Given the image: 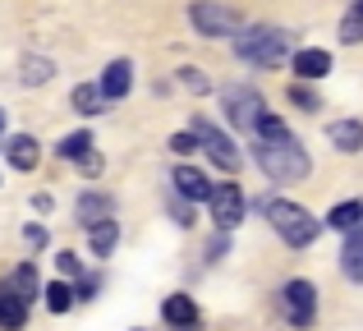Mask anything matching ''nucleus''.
<instances>
[{
	"label": "nucleus",
	"instance_id": "obj_24",
	"mask_svg": "<svg viewBox=\"0 0 363 331\" xmlns=\"http://www.w3.org/2000/svg\"><path fill=\"white\" fill-rule=\"evenodd\" d=\"M42 295H46V308H51V313H65V308L74 304V286H65V276L55 281V286H46Z\"/></svg>",
	"mask_w": 363,
	"mask_h": 331
},
{
	"label": "nucleus",
	"instance_id": "obj_3",
	"mask_svg": "<svg viewBox=\"0 0 363 331\" xmlns=\"http://www.w3.org/2000/svg\"><path fill=\"white\" fill-rule=\"evenodd\" d=\"M267 216H272L276 235H281V240L290 244V249H308V244L322 235V221H313V216L303 212L299 203H285V198L267 203Z\"/></svg>",
	"mask_w": 363,
	"mask_h": 331
},
{
	"label": "nucleus",
	"instance_id": "obj_8",
	"mask_svg": "<svg viewBox=\"0 0 363 331\" xmlns=\"http://www.w3.org/2000/svg\"><path fill=\"white\" fill-rule=\"evenodd\" d=\"M194 134H198V147H203V152L212 157V162L221 166V170H240V152H235V143L221 134V129H212L207 120H198Z\"/></svg>",
	"mask_w": 363,
	"mask_h": 331
},
{
	"label": "nucleus",
	"instance_id": "obj_14",
	"mask_svg": "<svg viewBox=\"0 0 363 331\" xmlns=\"http://www.w3.org/2000/svg\"><path fill=\"white\" fill-rule=\"evenodd\" d=\"M340 267H345L350 281H363V225H350V230H345V253H340Z\"/></svg>",
	"mask_w": 363,
	"mask_h": 331
},
{
	"label": "nucleus",
	"instance_id": "obj_21",
	"mask_svg": "<svg viewBox=\"0 0 363 331\" xmlns=\"http://www.w3.org/2000/svg\"><path fill=\"white\" fill-rule=\"evenodd\" d=\"M9 281H14V290H18V295L28 299V304H33V299L42 295V281H37V267H33V262H23V267H14V276H9Z\"/></svg>",
	"mask_w": 363,
	"mask_h": 331
},
{
	"label": "nucleus",
	"instance_id": "obj_16",
	"mask_svg": "<svg viewBox=\"0 0 363 331\" xmlns=\"http://www.w3.org/2000/svg\"><path fill=\"white\" fill-rule=\"evenodd\" d=\"M327 138L340 147V152H359L363 147V125L359 120H336V125L327 129Z\"/></svg>",
	"mask_w": 363,
	"mask_h": 331
},
{
	"label": "nucleus",
	"instance_id": "obj_6",
	"mask_svg": "<svg viewBox=\"0 0 363 331\" xmlns=\"http://www.w3.org/2000/svg\"><path fill=\"white\" fill-rule=\"evenodd\" d=\"M281 308H285V322L290 327H308L313 313H318V290L308 281H290L281 290Z\"/></svg>",
	"mask_w": 363,
	"mask_h": 331
},
{
	"label": "nucleus",
	"instance_id": "obj_26",
	"mask_svg": "<svg viewBox=\"0 0 363 331\" xmlns=\"http://www.w3.org/2000/svg\"><path fill=\"white\" fill-rule=\"evenodd\" d=\"M290 101H294V106H303V111H318V106H322V101L313 97V92L303 88V83H294V88H290Z\"/></svg>",
	"mask_w": 363,
	"mask_h": 331
},
{
	"label": "nucleus",
	"instance_id": "obj_25",
	"mask_svg": "<svg viewBox=\"0 0 363 331\" xmlns=\"http://www.w3.org/2000/svg\"><path fill=\"white\" fill-rule=\"evenodd\" d=\"M51 79V60H23V83H46Z\"/></svg>",
	"mask_w": 363,
	"mask_h": 331
},
{
	"label": "nucleus",
	"instance_id": "obj_17",
	"mask_svg": "<svg viewBox=\"0 0 363 331\" xmlns=\"http://www.w3.org/2000/svg\"><path fill=\"white\" fill-rule=\"evenodd\" d=\"M74 111L79 116H101V106H106V92H101V83H83V88H74Z\"/></svg>",
	"mask_w": 363,
	"mask_h": 331
},
{
	"label": "nucleus",
	"instance_id": "obj_7",
	"mask_svg": "<svg viewBox=\"0 0 363 331\" xmlns=\"http://www.w3.org/2000/svg\"><path fill=\"white\" fill-rule=\"evenodd\" d=\"M262 97H257L253 88H230L225 92V116H230V125L235 129H244V134H253L257 129V120H262Z\"/></svg>",
	"mask_w": 363,
	"mask_h": 331
},
{
	"label": "nucleus",
	"instance_id": "obj_5",
	"mask_svg": "<svg viewBox=\"0 0 363 331\" xmlns=\"http://www.w3.org/2000/svg\"><path fill=\"white\" fill-rule=\"evenodd\" d=\"M207 207H212V221L221 225V230H235V225L244 221V189L240 184H212Z\"/></svg>",
	"mask_w": 363,
	"mask_h": 331
},
{
	"label": "nucleus",
	"instance_id": "obj_9",
	"mask_svg": "<svg viewBox=\"0 0 363 331\" xmlns=\"http://www.w3.org/2000/svg\"><path fill=\"white\" fill-rule=\"evenodd\" d=\"M23 322H28V299L14 290V281H0V327L5 331H23Z\"/></svg>",
	"mask_w": 363,
	"mask_h": 331
},
{
	"label": "nucleus",
	"instance_id": "obj_20",
	"mask_svg": "<svg viewBox=\"0 0 363 331\" xmlns=\"http://www.w3.org/2000/svg\"><path fill=\"white\" fill-rule=\"evenodd\" d=\"M88 147H92V134H88V129H79V134H65L55 152H60L65 162H83V157H88Z\"/></svg>",
	"mask_w": 363,
	"mask_h": 331
},
{
	"label": "nucleus",
	"instance_id": "obj_10",
	"mask_svg": "<svg viewBox=\"0 0 363 331\" xmlns=\"http://www.w3.org/2000/svg\"><path fill=\"white\" fill-rule=\"evenodd\" d=\"M161 318H166L175 331H203V318H198V308H194V299H189V295H166Z\"/></svg>",
	"mask_w": 363,
	"mask_h": 331
},
{
	"label": "nucleus",
	"instance_id": "obj_15",
	"mask_svg": "<svg viewBox=\"0 0 363 331\" xmlns=\"http://www.w3.org/2000/svg\"><path fill=\"white\" fill-rule=\"evenodd\" d=\"M5 157H9V166H14V170H33L42 152H37V138L33 134H14V138H9V147H5Z\"/></svg>",
	"mask_w": 363,
	"mask_h": 331
},
{
	"label": "nucleus",
	"instance_id": "obj_4",
	"mask_svg": "<svg viewBox=\"0 0 363 331\" xmlns=\"http://www.w3.org/2000/svg\"><path fill=\"white\" fill-rule=\"evenodd\" d=\"M189 18H194V28L203 37H235L244 28V14L230 9V5H221V0H194Z\"/></svg>",
	"mask_w": 363,
	"mask_h": 331
},
{
	"label": "nucleus",
	"instance_id": "obj_1",
	"mask_svg": "<svg viewBox=\"0 0 363 331\" xmlns=\"http://www.w3.org/2000/svg\"><path fill=\"white\" fill-rule=\"evenodd\" d=\"M253 157L257 166L267 170V179H276V184H299V179H308V152L299 147V138L285 134V138H257L253 143Z\"/></svg>",
	"mask_w": 363,
	"mask_h": 331
},
{
	"label": "nucleus",
	"instance_id": "obj_31",
	"mask_svg": "<svg viewBox=\"0 0 363 331\" xmlns=\"http://www.w3.org/2000/svg\"><path fill=\"white\" fill-rule=\"evenodd\" d=\"M83 170H88V175H97V170H101V157L88 152V157H83Z\"/></svg>",
	"mask_w": 363,
	"mask_h": 331
},
{
	"label": "nucleus",
	"instance_id": "obj_28",
	"mask_svg": "<svg viewBox=\"0 0 363 331\" xmlns=\"http://www.w3.org/2000/svg\"><path fill=\"white\" fill-rule=\"evenodd\" d=\"M170 147H175L179 157H189V152H198V134H175L170 138Z\"/></svg>",
	"mask_w": 363,
	"mask_h": 331
},
{
	"label": "nucleus",
	"instance_id": "obj_23",
	"mask_svg": "<svg viewBox=\"0 0 363 331\" xmlns=\"http://www.w3.org/2000/svg\"><path fill=\"white\" fill-rule=\"evenodd\" d=\"M363 221V207L359 203H336L327 212V225H336V230H350V225H359Z\"/></svg>",
	"mask_w": 363,
	"mask_h": 331
},
{
	"label": "nucleus",
	"instance_id": "obj_27",
	"mask_svg": "<svg viewBox=\"0 0 363 331\" xmlns=\"http://www.w3.org/2000/svg\"><path fill=\"white\" fill-rule=\"evenodd\" d=\"M55 267H60V276H65V281L83 276V271H79V258H74V253H60V258H55Z\"/></svg>",
	"mask_w": 363,
	"mask_h": 331
},
{
	"label": "nucleus",
	"instance_id": "obj_2",
	"mask_svg": "<svg viewBox=\"0 0 363 331\" xmlns=\"http://www.w3.org/2000/svg\"><path fill=\"white\" fill-rule=\"evenodd\" d=\"M235 55L248 60V64H257V69H281L285 55H294V42H290V33H285V28L257 23V28H248L240 42H235Z\"/></svg>",
	"mask_w": 363,
	"mask_h": 331
},
{
	"label": "nucleus",
	"instance_id": "obj_12",
	"mask_svg": "<svg viewBox=\"0 0 363 331\" xmlns=\"http://www.w3.org/2000/svg\"><path fill=\"white\" fill-rule=\"evenodd\" d=\"M175 193L189 198V203H207V193H212V179H207L203 170H194V166H179V170H175Z\"/></svg>",
	"mask_w": 363,
	"mask_h": 331
},
{
	"label": "nucleus",
	"instance_id": "obj_18",
	"mask_svg": "<svg viewBox=\"0 0 363 331\" xmlns=\"http://www.w3.org/2000/svg\"><path fill=\"white\" fill-rule=\"evenodd\" d=\"M116 240H120V230H116V221H111V216H101L97 225H88V244H92V253H97V258H106V253L116 249Z\"/></svg>",
	"mask_w": 363,
	"mask_h": 331
},
{
	"label": "nucleus",
	"instance_id": "obj_22",
	"mask_svg": "<svg viewBox=\"0 0 363 331\" xmlns=\"http://www.w3.org/2000/svg\"><path fill=\"white\" fill-rule=\"evenodd\" d=\"M340 42H345V46H359L363 42V0H354V9L340 18Z\"/></svg>",
	"mask_w": 363,
	"mask_h": 331
},
{
	"label": "nucleus",
	"instance_id": "obj_19",
	"mask_svg": "<svg viewBox=\"0 0 363 331\" xmlns=\"http://www.w3.org/2000/svg\"><path fill=\"white\" fill-rule=\"evenodd\" d=\"M101 216H111V198L106 193H83L79 198V221L83 225H97Z\"/></svg>",
	"mask_w": 363,
	"mask_h": 331
},
{
	"label": "nucleus",
	"instance_id": "obj_32",
	"mask_svg": "<svg viewBox=\"0 0 363 331\" xmlns=\"http://www.w3.org/2000/svg\"><path fill=\"white\" fill-rule=\"evenodd\" d=\"M0 129H5V111H0Z\"/></svg>",
	"mask_w": 363,
	"mask_h": 331
},
{
	"label": "nucleus",
	"instance_id": "obj_13",
	"mask_svg": "<svg viewBox=\"0 0 363 331\" xmlns=\"http://www.w3.org/2000/svg\"><path fill=\"white\" fill-rule=\"evenodd\" d=\"M129 88H133V64H129V60H111L106 74H101V92H106V101L124 97Z\"/></svg>",
	"mask_w": 363,
	"mask_h": 331
},
{
	"label": "nucleus",
	"instance_id": "obj_29",
	"mask_svg": "<svg viewBox=\"0 0 363 331\" xmlns=\"http://www.w3.org/2000/svg\"><path fill=\"white\" fill-rule=\"evenodd\" d=\"M179 79H184V88H194V92H207V79L194 69V64H189V69H179Z\"/></svg>",
	"mask_w": 363,
	"mask_h": 331
},
{
	"label": "nucleus",
	"instance_id": "obj_30",
	"mask_svg": "<svg viewBox=\"0 0 363 331\" xmlns=\"http://www.w3.org/2000/svg\"><path fill=\"white\" fill-rule=\"evenodd\" d=\"M23 240L37 249V244H46V230H42V225H28V230H23Z\"/></svg>",
	"mask_w": 363,
	"mask_h": 331
},
{
	"label": "nucleus",
	"instance_id": "obj_11",
	"mask_svg": "<svg viewBox=\"0 0 363 331\" xmlns=\"http://www.w3.org/2000/svg\"><path fill=\"white\" fill-rule=\"evenodd\" d=\"M290 69L299 74V79H322V74H331V55L322 51V46H303V51L290 55Z\"/></svg>",
	"mask_w": 363,
	"mask_h": 331
}]
</instances>
